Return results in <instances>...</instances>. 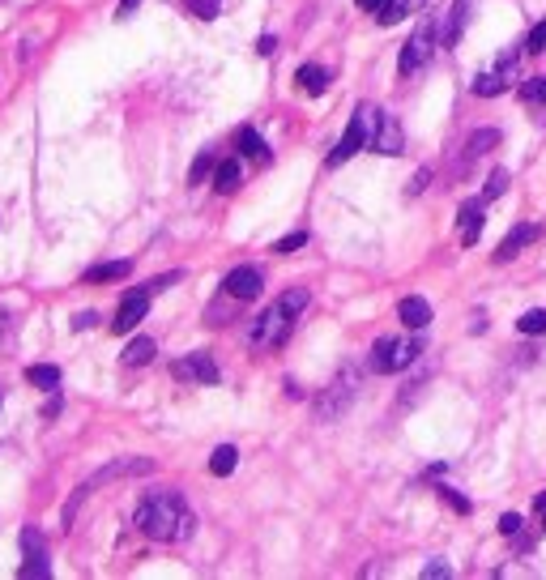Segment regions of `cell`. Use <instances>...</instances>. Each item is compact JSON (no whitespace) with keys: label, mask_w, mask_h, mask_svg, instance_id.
<instances>
[{"label":"cell","mask_w":546,"mask_h":580,"mask_svg":"<svg viewBox=\"0 0 546 580\" xmlns=\"http://www.w3.org/2000/svg\"><path fill=\"white\" fill-rule=\"evenodd\" d=\"M22 551H26V563L18 568L22 580H47V576H52V559H47L43 538H39V529H35V525L22 529Z\"/></svg>","instance_id":"cell-11"},{"label":"cell","mask_w":546,"mask_h":580,"mask_svg":"<svg viewBox=\"0 0 546 580\" xmlns=\"http://www.w3.org/2000/svg\"><path fill=\"white\" fill-rule=\"evenodd\" d=\"M137 529L150 542H188L192 529H197V517L188 512L180 491H150L137 504Z\"/></svg>","instance_id":"cell-1"},{"label":"cell","mask_w":546,"mask_h":580,"mask_svg":"<svg viewBox=\"0 0 546 580\" xmlns=\"http://www.w3.org/2000/svg\"><path fill=\"white\" fill-rule=\"evenodd\" d=\"M440 43H444V35H440V22L436 18H427V22L414 26V35L406 39V47H401V60H397L401 77H410V73H419L423 64H431V56H436Z\"/></svg>","instance_id":"cell-4"},{"label":"cell","mask_w":546,"mask_h":580,"mask_svg":"<svg viewBox=\"0 0 546 580\" xmlns=\"http://www.w3.org/2000/svg\"><path fill=\"white\" fill-rule=\"evenodd\" d=\"M465 22H470V5H465V0H457V5L448 9V26H444V47H453V43L461 39Z\"/></svg>","instance_id":"cell-23"},{"label":"cell","mask_w":546,"mask_h":580,"mask_svg":"<svg viewBox=\"0 0 546 580\" xmlns=\"http://www.w3.org/2000/svg\"><path fill=\"white\" fill-rule=\"evenodd\" d=\"M150 299H154V290H150V282L146 286H137V290H128V295L120 299V308H116V320H111V333H133L141 320H146V312H150Z\"/></svg>","instance_id":"cell-7"},{"label":"cell","mask_w":546,"mask_h":580,"mask_svg":"<svg viewBox=\"0 0 546 580\" xmlns=\"http://www.w3.org/2000/svg\"><path fill=\"white\" fill-rule=\"evenodd\" d=\"M26 380H30V384H39V389H56V384H60V367H52V363H35V367H26Z\"/></svg>","instance_id":"cell-25"},{"label":"cell","mask_w":546,"mask_h":580,"mask_svg":"<svg viewBox=\"0 0 546 580\" xmlns=\"http://www.w3.org/2000/svg\"><path fill=\"white\" fill-rule=\"evenodd\" d=\"M256 52H261V56H273V52H278V39H273V35H265L261 43H256Z\"/></svg>","instance_id":"cell-37"},{"label":"cell","mask_w":546,"mask_h":580,"mask_svg":"<svg viewBox=\"0 0 546 580\" xmlns=\"http://www.w3.org/2000/svg\"><path fill=\"white\" fill-rule=\"evenodd\" d=\"M508 192V171L504 167H495L491 175H487V188H483V201H495V197H504Z\"/></svg>","instance_id":"cell-28"},{"label":"cell","mask_w":546,"mask_h":580,"mask_svg":"<svg viewBox=\"0 0 546 580\" xmlns=\"http://www.w3.org/2000/svg\"><path fill=\"white\" fill-rule=\"evenodd\" d=\"M303 244H308V235H303V231H295V235L278 239V244H273V252H295V248H303Z\"/></svg>","instance_id":"cell-34"},{"label":"cell","mask_w":546,"mask_h":580,"mask_svg":"<svg viewBox=\"0 0 546 580\" xmlns=\"http://www.w3.org/2000/svg\"><path fill=\"white\" fill-rule=\"evenodd\" d=\"M534 512H538V517H542V521H546V491H542V495H538V499H534Z\"/></svg>","instance_id":"cell-41"},{"label":"cell","mask_w":546,"mask_h":580,"mask_svg":"<svg viewBox=\"0 0 546 580\" xmlns=\"http://www.w3.org/2000/svg\"><path fill=\"white\" fill-rule=\"evenodd\" d=\"M521 99L546 107V77H529V82H521Z\"/></svg>","instance_id":"cell-29"},{"label":"cell","mask_w":546,"mask_h":580,"mask_svg":"<svg viewBox=\"0 0 546 580\" xmlns=\"http://www.w3.org/2000/svg\"><path fill=\"white\" fill-rule=\"evenodd\" d=\"M448 576H453V568H448L444 559H431L427 568H423V580H448Z\"/></svg>","instance_id":"cell-33"},{"label":"cell","mask_w":546,"mask_h":580,"mask_svg":"<svg viewBox=\"0 0 546 580\" xmlns=\"http://www.w3.org/2000/svg\"><path fill=\"white\" fill-rule=\"evenodd\" d=\"M500 141H504V137H500V128H478V133L461 145V154H457V171H470V163H478V158H483L487 150H495Z\"/></svg>","instance_id":"cell-14"},{"label":"cell","mask_w":546,"mask_h":580,"mask_svg":"<svg viewBox=\"0 0 546 580\" xmlns=\"http://www.w3.org/2000/svg\"><path fill=\"white\" fill-rule=\"evenodd\" d=\"M538 235H542V227H538V222H521V227H512V231H508V239H504V244L495 248V261H500V265L517 261V256H521V252H525L529 244H534Z\"/></svg>","instance_id":"cell-13"},{"label":"cell","mask_w":546,"mask_h":580,"mask_svg":"<svg viewBox=\"0 0 546 580\" xmlns=\"http://www.w3.org/2000/svg\"><path fill=\"white\" fill-rule=\"evenodd\" d=\"M5 333H9V312L0 308V337H5Z\"/></svg>","instance_id":"cell-42"},{"label":"cell","mask_w":546,"mask_h":580,"mask_svg":"<svg viewBox=\"0 0 546 580\" xmlns=\"http://www.w3.org/2000/svg\"><path fill=\"white\" fill-rule=\"evenodd\" d=\"M154 354H158L154 337H133V342H128V350H124V363H128V367H146Z\"/></svg>","instance_id":"cell-21"},{"label":"cell","mask_w":546,"mask_h":580,"mask_svg":"<svg viewBox=\"0 0 546 580\" xmlns=\"http://www.w3.org/2000/svg\"><path fill=\"white\" fill-rule=\"evenodd\" d=\"M419 354H423V342L410 329V337H380V342L372 346V363L367 367L380 372V376H393V372H406Z\"/></svg>","instance_id":"cell-3"},{"label":"cell","mask_w":546,"mask_h":580,"mask_svg":"<svg viewBox=\"0 0 546 580\" xmlns=\"http://www.w3.org/2000/svg\"><path fill=\"white\" fill-rule=\"evenodd\" d=\"M355 397H359V367H342L337 380L325 389V397L316 401V418L320 423H337V418L355 406Z\"/></svg>","instance_id":"cell-5"},{"label":"cell","mask_w":546,"mask_h":580,"mask_svg":"<svg viewBox=\"0 0 546 580\" xmlns=\"http://www.w3.org/2000/svg\"><path fill=\"white\" fill-rule=\"evenodd\" d=\"M367 150H376L384 158L406 154V133H401V124L389 116V111H376V128H372V145H367Z\"/></svg>","instance_id":"cell-9"},{"label":"cell","mask_w":546,"mask_h":580,"mask_svg":"<svg viewBox=\"0 0 546 580\" xmlns=\"http://www.w3.org/2000/svg\"><path fill=\"white\" fill-rule=\"evenodd\" d=\"M171 376L180 380V384H218V363L210 359L205 350H197V354H188V359H175L171 363Z\"/></svg>","instance_id":"cell-10"},{"label":"cell","mask_w":546,"mask_h":580,"mask_svg":"<svg viewBox=\"0 0 546 580\" xmlns=\"http://www.w3.org/2000/svg\"><path fill=\"white\" fill-rule=\"evenodd\" d=\"M414 5H423V0H389V5H384V9L376 13V22H380V26H393V22L406 18V13H410Z\"/></svg>","instance_id":"cell-26"},{"label":"cell","mask_w":546,"mask_h":580,"mask_svg":"<svg viewBox=\"0 0 546 580\" xmlns=\"http://www.w3.org/2000/svg\"><path fill=\"white\" fill-rule=\"evenodd\" d=\"M372 128H376V107H359L355 116H350L342 141H337V150L329 154V167H342L346 158H355L359 150H367V145H372Z\"/></svg>","instance_id":"cell-6"},{"label":"cell","mask_w":546,"mask_h":580,"mask_svg":"<svg viewBox=\"0 0 546 580\" xmlns=\"http://www.w3.org/2000/svg\"><path fill=\"white\" fill-rule=\"evenodd\" d=\"M150 470H154V461H150V457H120V461L103 465V470L94 474L90 482H94V487H103V482H116V478H133V474H150Z\"/></svg>","instance_id":"cell-16"},{"label":"cell","mask_w":546,"mask_h":580,"mask_svg":"<svg viewBox=\"0 0 546 580\" xmlns=\"http://www.w3.org/2000/svg\"><path fill=\"white\" fill-rule=\"evenodd\" d=\"M384 5H389V0H359V9H363V13H380Z\"/></svg>","instance_id":"cell-39"},{"label":"cell","mask_w":546,"mask_h":580,"mask_svg":"<svg viewBox=\"0 0 546 580\" xmlns=\"http://www.w3.org/2000/svg\"><path fill=\"white\" fill-rule=\"evenodd\" d=\"M94 325V312H77L73 316V329H90Z\"/></svg>","instance_id":"cell-38"},{"label":"cell","mask_w":546,"mask_h":580,"mask_svg":"<svg viewBox=\"0 0 546 580\" xmlns=\"http://www.w3.org/2000/svg\"><path fill=\"white\" fill-rule=\"evenodd\" d=\"M397 316H401V325H406V329L419 333V329H427V325H431V303H427V299H419V295H406V299L397 303Z\"/></svg>","instance_id":"cell-17"},{"label":"cell","mask_w":546,"mask_h":580,"mask_svg":"<svg viewBox=\"0 0 546 580\" xmlns=\"http://www.w3.org/2000/svg\"><path fill=\"white\" fill-rule=\"evenodd\" d=\"M521 52H529V56H538V52H546V22H538L534 30L525 35V47Z\"/></svg>","instance_id":"cell-32"},{"label":"cell","mask_w":546,"mask_h":580,"mask_svg":"<svg viewBox=\"0 0 546 580\" xmlns=\"http://www.w3.org/2000/svg\"><path fill=\"white\" fill-rule=\"evenodd\" d=\"M235 461H239L235 444H218V448H214V457H210V474H218V478L235 474Z\"/></svg>","instance_id":"cell-24"},{"label":"cell","mask_w":546,"mask_h":580,"mask_svg":"<svg viewBox=\"0 0 546 580\" xmlns=\"http://www.w3.org/2000/svg\"><path fill=\"white\" fill-rule=\"evenodd\" d=\"M500 534L504 538H517L521 534V517H517V512H504V517H500Z\"/></svg>","instance_id":"cell-35"},{"label":"cell","mask_w":546,"mask_h":580,"mask_svg":"<svg viewBox=\"0 0 546 580\" xmlns=\"http://www.w3.org/2000/svg\"><path fill=\"white\" fill-rule=\"evenodd\" d=\"M431 180H436V171H431V167H423V171H419V175H414V180H410V197H419V192H423Z\"/></svg>","instance_id":"cell-36"},{"label":"cell","mask_w":546,"mask_h":580,"mask_svg":"<svg viewBox=\"0 0 546 580\" xmlns=\"http://www.w3.org/2000/svg\"><path fill=\"white\" fill-rule=\"evenodd\" d=\"M295 82L303 86V94H312V99H320V94H325V90H329V82H333V73L325 69V64H299Z\"/></svg>","instance_id":"cell-18"},{"label":"cell","mask_w":546,"mask_h":580,"mask_svg":"<svg viewBox=\"0 0 546 580\" xmlns=\"http://www.w3.org/2000/svg\"><path fill=\"white\" fill-rule=\"evenodd\" d=\"M141 5V0H120V18H128V13H133Z\"/></svg>","instance_id":"cell-40"},{"label":"cell","mask_w":546,"mask_h":580,"mask_svg":"<svg viewBox=\"0 0 546 580\" xmlns=\"http://www.w3.org/2000/svg\"><path fill=\"white\" fill-rule=\"evenodd\" d=\"M235 145H239V158H248V163H269V145H265V137L256 133V128H239V137H235Z\"/></svg>","instance_id":"cell-19"},{"label":"cell","mask_w":546,"mask_h":580,"mask_svg":"<svg viewBox=\"0 0 546 580\" xmlns=\"http://www.w3.org/2000/svg\"><path fill=\"white\" fill-rule=\"evenodd\" d=\"M222 290H227L231 299H239V303H252L265 290V273L256 265H235L227 278H222Z\"/></svg>","instance_id":"cell-12"},{"label":"cell","mask_w":546,"mask_h":580,"mask_svg":"<svg viewBox=\"0 0 546 580\" xmlns=\"http://www.w3.org/2000/svg\"><path fill=\"white\" fill-rule=\"evenodd\" d=\"M483 205L487 201H465L461 209H457V239H461V244L465 248H470V244H478V235H483Z\"/></svg>","instance_id":"cell-15"},{"label":"cell","mask_w":546,"mask_h":580,"mask_svg":"<svg viewBox=\"0 0 546 580\" xmlns=\"http://www.w3.org/2000/svg\"><path fill=\"white\" fill-rule=\"evenodd\" d=\"M214 167H218V163H214V154H210V150H201V158H197V163H192V171H188V184H201Z\"/></svg>","instance_id":"cell-31"},{"label":"cell","mask_w":546,"mask_h":580,"mask_svg":"<svg viewBox=\"0 0 546 580\" xmlns=\"http://www.w3.org/2000/svg\"><path fill=\"white\" fill-rule=\"evenodd\" d=\"M192 18H201V22H214L218 13H222V0H184Z\"/></svg>","instance_id":"cell-27"},{"label":"cell","mask_w":546,"mask_h":580,"mask_svg":"<svg viewBox=\"0 0 546 580\" xmlns=\"http://www.w3.org/2000/svg\"><path fill=\"white\" fill-rule=\"evenodd\" d=\"M239 180H244V171H239L235 158H222V163L214 167V188H218V192H235Z\"/></svg>","instance_id":"cell-22"},{"label":"cell","mask_w":546,"mask_h":580,"mask_svg":"<svg viewBox=\"0 0 546 580\" xmlns=\"http://www.w3.org/2000/svg\"><path fill=\"white\" fill-rule=\"evenodd\" d=\"M512 82H517V52H508L500 64H495V69H483L470 82V90L478 94V99H495V94H504Z\"/></svg>","instance_id":"cell-8"},{"label":"cell","mask_w":546,"mask_h":580,"mask_svg":"<svg viewBox=\"0 0 546 580\" xmlns=\"http://www.w3.org/2000/svg\"><path fill=\"white\" fill-rule=\"evenodd\" d=\"M128 269H133V261H107V265H94V269H86V278L82 282H120V278H128Z\"/></svg>","instance_id":"cell-20"},{"label":"cell","mask_w":546,"mask_h":580,"mask_svg":"<svg viewBox=\"0 0 546 580\" xmlns=\"http://www.w3.org/2000/svg\"><path fill=\"white\" fill-rule=\"evenodd\" d=\"M308 308V290H286L278 303H269V308L252 320L248 329V346L252 350H278L286 337L295 329V316Z\"/></svg>","instance_id":"cell-2"},{"label":"cell","mask_w":546,"mask_h":580,"mask_svg":"<svg viewBox=\"0 0 546 580\" xmlns=\"http://www.w3.org/2000/svg\"><path fill=\"white\" fill-rule=\"evenodd\" d=\"M517 329H521L525 337H529V333H546V312H542V308H534V312H521Z\"/></svg>","instance_id":"cell-30"}]
</instances>
